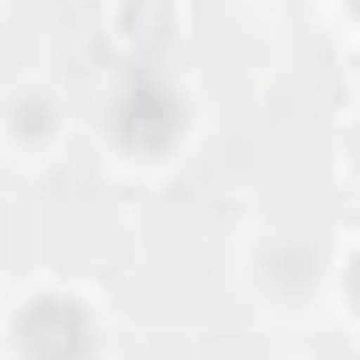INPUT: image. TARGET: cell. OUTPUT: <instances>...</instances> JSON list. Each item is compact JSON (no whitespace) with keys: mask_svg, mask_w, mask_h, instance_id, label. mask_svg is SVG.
<instances>
[{"mask_svg":"<svg viewBox=\"0 0 360 360\" xmlns=\"http://www.w3.org/2000/svg\"><path fill=\"white\" fill-rule=\"evenodd\" d=\"M168 25H176V17H168V0H143V8H126V17H117V34L134 42V68H151V51L168 42Z\"/></svg>","mask_w":360,"mask_h":360,"instance_id":"3957f363","label":"cell"},{"mask_svg":"<svg viewBox=\"0 0 360 360\" xmlns=\"http://www.w3.org/2000/svg\"><path fill=\"white\" fill-rule=\"evenodd\" d=\"M352 17H360V0H352Z\"/></svg>","mask_w":360,"mask_h":360,"instance_id":"8992f818","label":"cell"},{"mask_svg":"<svg viewBox=\"0 0 360 360\" xmlns=\"http://www.w3.org/2000/svg\"><path fill=\"white\" fill-rule=\"evenodd\" d=\"M344 285H352V302H360V252H352V269H344Z\"/></svg>","mask_w":360,"mask_h":360,"instance_id":"5b68a950","label":"cell"},{"mask_svg":"<svg viewBox=\"0 0 360 360\" xmlns=\"http://www.w3.org/2000/svg\"><path fill=\"white\" fill-rule=\"evenodd\" d=\"M176 126H184V109L168 101V84H160L151 68H134V84L117 92V143H126V151H168Z\"/></svg>","mask_w":360,"mask_h":360,"instance_id":"7a4b0ae2","label":"cell"},{"mask_svg":"<svg viewBox=\"0 0 360 360\" xmlns=\"http://www.w3.org/2000/svg\"><path fill=\"white\" fill-rule=\"evenodd\" d=\"M17 344L25 360H92V310L68 293H34L17 310Z\"/></svg>","mask_w":360,"mask_h":360,"instance_id":"6da1fadb","label":"cell"},{"mask_svg":"<svg viewBox=\"0 0 360 360\" xmlns=\"http://www.w3.org/2000/svg\"><path fill=\"white\" fill-rule=\"evenodd\" d=\"M42 126H51V109H42V101H25V109H17V134H25V143H42Z\"/></svg>","mask_w":360,"mask_h":360,"instance_id":"277c9868","label":"cell"}]
</instances>
